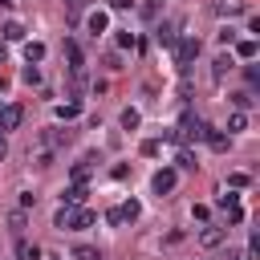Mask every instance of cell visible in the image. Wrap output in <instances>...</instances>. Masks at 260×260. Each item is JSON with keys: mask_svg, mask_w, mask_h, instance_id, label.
Wrapping results in <instances>:
<instances>
[{"mask_svg": "<svg viewBox=\"0 0 260 260\" xmlns=\"http://www.w3.org/2000/svg\"><path fill=\"white\" fill-rule=\"evenodd\" d=\"M195 57H199V37H179V41H175V61L187 69Z\"/></svg>", "mask_w": 260, "mask_h": 260, "instance_id": "6da1fadb", "label": "cell"}, {"mask_svg": "<svg viewBox=\"0 0 260 260\" xmlns=\"http://www.w3.org/2000/svg\"><path fill=\"white\" fill-rule=\"evenodd\" d=\"M175 171H154V179H150V187H154V195H167V191H175Z\"/></svg>", "mask_w": 260, "mask_h": 260, "instance_id": "7a4b0ae2", "label": "cell"}, {"mask_svg": "<svg viewBox=\"0 0 260 260\" xmlns=\"http://www.w3.org/2000/svg\"><path fill=\"white\" fill-rule=\"evenodd\" d=\"M20 122H24V110L20 106H4L0 110V130H16Z\"/></svg>", "mask_w": 260, "mask_h": 260, "instance_id": "3957f363", "label": "cell"}, {"mask_svg": "<svg viewBox=\"0 0 260 260\" xmlns=\"http://www.w3.org/2000/svg\"><path fill=\"white\" fill-rule=\"evenodd\" d=\"M65 61H69V69H73V73H81V69H85V57H81V45H77V41H65Z\"/></svg>", "mask_w": 260, "mask_h": 260, "instance_id": "277c9868", "label": "cell"}, {"mask_svg": "<svg viewBox=\"0 0 260 260\" xmlns=\"http://www.w3.org/2000/svg\"><path fill=\"white\" fill-rule=\"evenodd\" d=\"M223 240H228V228H203V232H199V244H203V248H219Z\"/></svg>", "mask_w": 260, "mask_h": 260, "instance_id": "5b68a950", "label": "cell"}, {"mask_svg": "<svg viewBox=\"0 0 260 260\" xmlns=\"http://www.w3.org/2000/svg\"><path fill=\"white\" fill-rule=\"evenodd\" d=\"M85 28H89L93 37H98V32H106V28H110V12H102V8H98V12H89V16H85Z\"/></svg>", "mask_w": 260, "mask_h": 260, "instance_id": "8992f818", "label": "cell"}, {"mask_svg": "<svg viewBox=\"0 0 260 260\" xmlns=\"http://www.w3.org/2000/svg\"><path fill=\"white\" fill-rule=\"evenodd\" d=\"M232 65H236V57H232V53H219V57H215V61H211V77H215V81H223V77H228V69H232Z\"/></svg>", "mask_w": 260, "mask_h": 260, "instance_id": "52a82bcc", "label": "cell"}, {"mask_svg": "<svg viewBox=\"0 0 260 260\" xmlns=\"http://www.w3.org/2000/svg\"><path fill=\"white\" fill-rule=\"evenodd\" d=\"M199 138H207V146H211V150H228V134L211 130V126H199Z\"/></svg>", "mask_w": 260, "mask_h": 260, "instance_id": "ba28073f", "label": "cell"}, {"mask_svg": "<svg viewBox=\"0 0 260 260\" xmlns=\"http://www.w3.org/2000/svg\"><path fill=\"white\" fill-rule=\"evenodd\" d=\"M215 12L232 20V16H240V12H248V4H244V0H215Z\"/></svg>", "mask_w": 260, "mask_h": 260, "instance_id": "9c48e42d", "label": "cell"}, {"mask_svg": "<svg viewBox=\"0 0 260 260\" xmlns=\"http://www.w3.org/2000/svg\"><path fill=\"white\" fill-rule=\"evenodd\" d=\"M93 219H98V215H93L89 207H77V211H69V228H93Z\"/></svg>", "mask_w": 260, "mask_h": 260, "instance_id": "30bf717a", "label": "cell"}, {"mask_svg": "<svg viewBox=\"0 0 260 260\" xmlns=\"http://www.w3.org/2000/svg\"><path fill=\"white\" fill-rule=\"evenodd\" d=\"M154 41H158V45H167V49H175V41H179L175 24H158V28H154Z\"/></svg>", "mask_w": 260, "mask_h": 260, "instance_id": "8fae6325", "label": "cell"}, {"mask_svg": "<svg viewBox=\"0 0 260 260\" xmlns=\"http://www.w3.org/2000/svg\"><path fill=\"white\" fill-rule=\"evenodd\" d=\"M85 195H89V191H85V183H73V187L65 191V203H69V207H81V203H85Z\"/></svg>", "mask_w": 260, "mask_h": 260, "instance_id": "7c38bea8", "label": "cell"}, {"mask_svg": "<svg viewBox=\"0 0 260 260\" xmlns=\"http://www.w3.org/2000/svg\"><path fill=\"white\" fill-rule=\"evenodd\" d=\"M118 215H122V223H126V219H130V223H134V219H138V215H142V203H138V199H126V203H122V207H118Z\"/></svg>", "mask_w": 260, "mask_h": 260, "instance_id": "4fadbf2b", "label": "cell"}, {"mask_svg": "<svg viewBox=\"0 0 260 260\" xmlns=\"http://www.w3.org/2000/svg\"><path fill=\"white\" fill-rule=\"evenodd\" d=\"M16 260H41V248L28 244V240H20V244H16Z\"/></svg>", "mask_w": 260, "mask_h": 260, "instance_id": "5bb4252c", "label": "cell"}, {"mask_svg": "<svg viewBox=\"0 0 260 260\" xmlns=\"http://www.w3.org/2000/svg\"><path fill=\"white\" fill-rule=\"evenodd\" d=\"M0 32H4V41H24V24H20V20H8Z\"/></svg>", "mask_w": 260, "mask_h": 260, "instance_id": "9a60e30c", "label": "cell"}, {"mask_svg": "<svg viewBox=\"0 0 260 260\" xmlns=\"http://www.w3.org/2000/svg\"><path fill=\"white\" fill-rule=\"evenodd\" d=\"M256 49H260V45H256V37H248V41H240V45H236V57L252 61V57H256Z\"/></svg>", "mask_w": 260, "mask_h": 260, "instance_id": "2e32d148", "label": "cell"}, {"mask_svg": "<svg viewBox=\"0 0 260 260\" xmlns=\"http://www.w3.org/2000/svg\"><path fill=\"white\" fill-rule=\"evenodd\" d=\"M73 260H102V252H98L93 244H77V248H73Z\"/></svg>", "mask_w": 260, "mask_h": 260, "instance_id": "e0dca14e", "label": "cell"}, {"mask_svg": "<svg viewBox=\"0 0 260 260\" xmlns=\"http://www.w3.org/2000/svg\"><path fill=\"white\" fill-rule=\"evenodd\" d=\"M41 138H45V142H49V146H61V142H69V138H73V134H69V130H45V134H41Z\"/></svg>", "mask_w": 260, "mask_h": 260, "instance_id": "ac0fdd59", "label": "cell"}, {"mask_svg": "<svg viewBox=\"0 0 260 260\" xmlns=\"http://www.w3.org/2000/svg\"><path fill=\"white\" fill-rule=\"evenodd\" d=\"M41 57H45V45H37V41H32V45H24V61H28V65H37Z\"/></svg>", "mask_w": 260, "mask_h": 260, "instance_id": "d6986e66", "label": "cell"}, {"mask_svg": "<svg viewBox=\"0 0 260 260\" xmlns=\"http://www.w3.org/2000/svg\"><path fill=\"white\" fill-rule=\"evenodd\" d=\"M232 102H236V110H248V106H256L252 89H240V93H232Z\"/></svg>", "mask_w": 260, "mask_h": 260, "instance_id": "ffe728a7", "label": "cell"}, {"mask_svg": "<svg viewBox=\"0 0 260 260\" xmlns=\"http://www.w3.org/2000/svg\"><path fill=\"white\" fill-rule=\"evenodd\" d=\"M89 162H93V158H85V162H73V171H69V175H73V183H85V179H89Z\"/></svg>", "mask_w": 260, "mask_h": 260, "instance_id": "44dd1931", "label": "cell"}, {"mask_svg": "<svg viewBox=\"0 0 260 260\" xmlns=\"http://www.w3.org/2000/svg\"><path fill=\"white\" fill-rule=\"evenodd\" d=\"M77 114H81V106H77V102H69V106H57V118H61V122H69V118H77Z\"/></svg>", "mask_w": 260, "mask_h": 260, "instance_id": "7402d4cb", "label": "cell"}, {"mask_svg": "<svg viewBox=\"0 0 260 260\" xmlns=\"http://www.w3.org/2000/svg\"><path fill=\"white\" fill-rule=\"evenodd\" d=\"M138 122H142V114H138V110H122V126H126V130H134Z\"/></svg>", "mask_w": 260, "mask_h": 260, "instance_id": "603a6c76", "label": "cell"}, {"mask_svg": "<svg viewBox=\"0 0 260 260\" xmlns=\"http://www.w3.org/2000/svg\"><path fill=\"white\" fill-rule=\"evenodd\" d=\"M20 77H24L28 85H37V81H41V69H37V65H24V69H20Z\"/></svg>", "mask_w": 260, "mask_h": 260, "instance_id": "cb8c5ba5", "label": "cell"}, {"mask_svg": "<svg viewBox=\"0 0 260 260\" xmlns=\"http://www.w3.org/2000/svg\"><path fill=\"white\" fill-rule=\"evenodd\" d=\"M69 211H73V207H61V211L53 215V228H61V232H65V228H69Z\"/></svg>", "mask_w": 260, "mask_h": 260, "instance_id": "d4e9b609", "label": "cell"}, {"mask_svg": "<svg viewBox=\"0 0 260 260\" xmlns=\"http://www.w3.org/2000/svg\"><path fill=\"white\" fill-rule=\"evenodd\" d=\"M8 228L20 236V232H24V211H12V215H8Z\"/></svg>", "mask_w": 260, "mask_h": 260, "instance_id": "484cf974", "label": "cell"}, {"mask_svg": "<svg viewBox=\"0 0 260 260\" xmlns=\"http://www.w3.org/2000/svg\"><path fill=\"white\" fill-rule=\"evenodd\" d=\"M244 126H248V118H244V114H232V122H228V130H232V134H240Z\"/></svg>", "mask_w": 260, "mask_h": 260, "instance_id": "4316f807", "label": "cell"}, {"mask_svg": "<svg viewBox=\"0 0 260 260\" xmlns=\"http://www.w3.org/2000/svg\"><path fill=\"white\" fill-rule=\"evenodd\" d=\"M142 16L154 20V16H158V0H146V4H142Z\"/></svg>", "mask_w": 260, "mask_h": 260, "instance_id": "83f0119b", "label": "cell"}, {"mask_svg": "<svg viewBox=\"0 0 260 260\" xmlns=\"http://www.w3.org/2000/svg\"><path fill=\"white\" fill-rule=\"evenodd\" d=\"M158 150H162V146H158V142H154V138H150V142H142V154H146V158H154V154H158Z\"/></svg>", "mask_w": 260, "mask_h": 260, "instance_id": "f1b7e54d", "label": "cell"}, {"mask_svg": "<svg viewBox=\"0 0 260 260\" xmlns=\"http://www.w3.org/2000/svg\"><path fill=\"white\" fill-rule=\"evenodd\" d=\"M179 167H187V171H191V167H195V154H191V150H179Z\"/></svg>", "mask_w": 260, "mask_h": 260, "instance_id": "f546056e", "label": "cell"}, {"mask_svg": "<svg viewBox=\"0 0 260 260\" xmlns=\"http://www.w3.org/2000/svg\"><path fill=\"white\" fill-rule=\"evenodd\" d=\"M65 8H69V16H81V8H85V0H65Z\"/></svg>", "mask_w": 260, "mask_h": 260, "instance_id": "4dcf8cb0", "label": "cell"}, {"mask_svg": "<svg viewBox=\"0 0 260 260\" xmlns=\"http://www.w3.org/2000/svg\"><path fill=\"white\" fill-rule=\"evenodd\" d=\"M228 260H252L248 252H240V248H228Z\"/></svg>", "mask_w": 260, "mask_h": 260, "instance_id": "1f68e13d", "label": "cell"}, {"mask_svg": "<svg viewBox=\"0 0 260 260\" xmlns=\"http://www.w3.org/2000/svg\"><path fill=\"white\" fill-rule=\"evenodd\" d=\"M110 8H130V0H110Z\"/></svg>", "mask_w": 260, "mask_h": 260, "instance_id": "d6a6232c", "label": "cell"}, {"mask_svg": "<svg viewBox=\"0 0 260 260\" xmlns=\"http://www.w3.org/2000/svg\"><path fill=\"white\" fill-rule=\"evenodd\" d=\"M4 154H8V142H4V134H0V158H4Z\"/></svg>", "mask_w": 260, "mask_h": 260, "instance_id": "836d02e7", "label": "cell"}, {"mask_svg": "<svg viewBox=\"0 0 260 260\" xmlns=\"http://www.w3.org/2000/svg\"><path fill=\"white\" fill-rule=\"evenodd\" d=\"M4 57H8V49H4V41H0V61H4Z\"/></svg>", "mask_w": 260, "mask_h": 260, "instance_id": "e575fe53", "label": "cell"}, {"mask_svg": "<svg viewBox=\"0 0 260 260\" xmlns=\"http://www.w3.org/2000/svg\"><path fill=\"white\" fill-rule=\"evenodd\" d=\"M41 260H45V256H41ZM49 260H57V256H49Z\"/></svg>", "mask_w": 260, "mask_h": 260, "instance_id": "d590c367", "label": "cell"}, {"mask_svg": "<svg viewBox=\"0 0 260 260\" xmlns=\"http://www.w3.org/2000/svg\"><path fill=\"white\" fill-rule=\"evenodd\" d=\"M0 110H4V106H0Z\"/></svg>", "mask_w": 260, "mask_h": 260, "instance_id": "8d00e7d4", "label": "cell"}]
</instances>
